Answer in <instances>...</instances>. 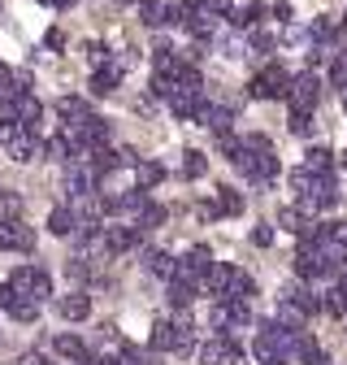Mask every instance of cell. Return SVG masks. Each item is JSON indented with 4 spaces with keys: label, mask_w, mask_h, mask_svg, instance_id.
Instances as JSON below:
<instances>
[{
    "label": "cell",
    "mask_w": 347,
    "mask_h": 365,
    "mask_svg": "<svg viewBox=\"0 0 347 365\" xmlns=\"http://www.w3.org/2000/svg\"><path fill=\"white\" fill-rule=\"evenodd\" d=\"M235 165L243 170V178L247 182H256V187H269V182L278 178V157L269 153V148H239L235 153Z\"/></svg>",
    "instance_id": "1"
},
{
    "label": "cell",
    "mask_w": 347,
    "mask_h": 365,
    "mask_svg": "<svg viewBox=\"0 0 347 365\" xmlns=\"http://www.w3.org/2000/svg\"><path fill=\"white\" fill-rule=\"evenodd\" d=\"M295 335L299 331H287L278 322H265V327H260V335H256V356L260 361H287L295 352Z\"/></svg>",
    "instance_id": "2"
},
{
    "label": "cell",
    "mask_w": 347,
    "mask_h": 365,
    "mask_svg": "<svg viewBox=\"0 0 347 365\" xmlns=\"http://www.w3.org/2000/svg\"><path fill=\"white\" fill-rule=\"evenodd\" d=\"M287 91H291V74H287L278 61H269L265 70L247 83V96H252V101H287Z\"/></svg>",
    "instance_id": "3"
},
{
    "label": "cell",
    "mask_w": 347,
    "mask_h": 365,
    "mask_svg": "<svg viewBox=\"0 0 347 365\" xmlns=\"http://www.w3.org/2000/svg\"><path fill=\"white\" fill-rule=\"evenodd\" d=\"M9 287H14L18 296H26V300H48V296H53V279H48L39 265H18V269L9 274Z\"/></svg>",
    "instance_id": "4"
},
{
    "label": "cell",
    "mask_w": 347,
    "mask_h": 365,
    "mask_svg": "<svg viewBox=\"0 0 347 365\" xmlns=\"http://www.w3.org/2000/svg\"><path fill=\"white\" fill-rule=\"evenodd\" d=\"M0 144H5V153H9L14 161H35V157L43 153V144L35 140L26 126H18V122H5V126H0Z\"/></svg>",
    "instance_id": "5"
},
{
    "label": "cell",
    "mask_w": 347,
    "mask_h": 365,
    "mask_svg": "<svg viewBox=\"0 0 347 365\" xmlns=\"http://www.w3.org/2000/svg\"><path fill=\"white\" fill-rule=\"evenodd\" d=\"M287 101H291V109L313 113L317 101H321V78H317L313 70H309V74H295V78H291V91H287Z\"/></svg>",
    "instance_id": "6"
},
{
    "label": "cell",
    "mask_w": 347,
    "mask_h": 365,
    "mask_svg": "<svg viewBox=\"0 0 347 365\" xmlns=\"http://www.w3.org/2000/svg\"><path fill=\"white\" fill-rule=\"evenodd\" d=\"M208 265H213V252H208V248H191V252H183L178 261H174V274H169V279H183V283H196V287H200V279H204Z\"/></svg>",
    "instance_id": "7"
},
{
    "label": "cell",
    "mask_w": 347,
    "mask_h": 365,
    "mask_svg": "<svg viewBox=\"0 0 347 365\" xmlns=\"http://www.w3.org/2000/svg\"><path fill=\"white\" fill-rule=\"evenodd\" d=\"M0 248H5V252H35V231L22 217L0 222Z\"/></svg>",
    "instance_id": "8"
},
{
    "label": "cell",
    "mask_w": 347,
    "mask_h": 365,
    "mask_svg": "<svg viewBox=\"0 0 347 365\" xmlns=\"http://www.w3.org/2000/svg\"><path fill=\"white\" fill-rule=\"evenodd\" d=\"M139 240H144L139 226H105L100 231L105 252H130V248H139Z\"/></svg>",
    "instance_id": "9"
},
{
    "label": "cell",
    "mask_w": 347,
    "mask_h": 365,
    "mask_svg": "<svg viewBox=\"0 0 347 365\" xmlns=\"http://www.w3.org/2000/svg\"><path fill=\"white\" fill-rule=\"evenodd\" d=\"M122 70H126V57H109L105 66H96V74H92V91H96V96H109V91L117 87V78H122Z\"/></svg>",
    "instance_id": "10"
},
{
    "label": "cell",
    "mask_w": 347,
    "mask_h": 365,
    "mask_svg": "<svg viewBox=\"0 0 347 365\" xmlns=\"http://www.w3.org/2000/svg\"><path fill=\"white\" fill-rule=\"evenodd\" d=\"M239 348H235V339L230 335H217V339H208V344H200V365H230V356H235Z\"/></svg>",
    "instance_id": "11"
},
{
    "label": "cell",
    "mask_w": 347,
    "mask_h": 365,
    "mask_svg": "<svg viewBox=\"0 0 347 365\" xmlns=\"http://www.w3.org/2000/svg\"><path fill=\"white\" fill-rule=\"evenodd\" d=\"M65 192H70V196H87V192H96V174H92V165H87L82 157H78V165H70V170H65Z\"/></svg>",
    "instance_id": "12"
},
{
    "label": "cell",
    "mask_w": 347,
    "mask_h": 365,
    "mask_svg": "<svg viewBox=\"0 0 347 365\" xmlns=\"http://www.w3.org/2000/svg\"><path fill=\"white\" fill-rule=\"evenodd\" d=\"M196 122H200V126H208L213 135H226V130H230V122H235V113H230L226 105H200V109H196Z\"/></svg>",
    "instance_id": "13"
},
{
    "label": "cell",
    "mask_w": 347,
    "mask_h": 365,
    "mask_svg": "<svg viewBox=\"0 0 347 365\" xmlns=\"http://www.w3.org/2000/svg\"><path fill=\"white\" fill-rule=\"evenodd\" d=\"M295 274L299 279H321V252H317V240L313 244H299V252H295Z\"/></svg>",
    "instance_id": "14"
},
{
    "label": "cell",
    "mask_w": 347,
    "mask_h": 365,
    "mask_svg": "<svg viewBox=\"0 0 347 365\" xmlns=\"http://www.w3.org/2000/svg\"><path fill=\"white\" fill-rule=\"evenodd\" d=\"M39 118H43V105L31 96V91H18V101H14V118H9V122H18V126H26V130H31Z\"/></svg>",
    "instance_id": "15"
},
{
    "label": "cell",
    "mask_w": 347,
    "mask_h": 365,
    "mask_svg": "<svg viewBox=\"0 0 347 365\" xmlns=\"http://www.w3.org/2000/svg\"><path fill=\"white\" fill-rule=\"evenodd\" d=\"M57 313L65 317V322H82V317L92 313V296H87V292H70V296L57 300Z\"/></svg>",
    "instance_id": "16"
},
{
    "label": "cell",
    "mask_w": 347,
    "mask_h": 365,
    "mask_svg": "<svg viewBox=\"0 0 347 365\" xmlns=\"http://www.w3.org/2000/svg\"><path fill=\"white\" fill-rule=\"evenodd\" d=\"M274 322H278V327H287V331H304L309 313H304L291 296H278V313H274Z\"/></svg>",
    "instance_id": "17"
},
{
    "label": "cell",
    "mask_w": 347,
    "mask_h": 365,
    "mask_svg": "<svg viewBox=\"0 0 347 365\" xmlns=\"http://www.w3.org/2000/svg\"><path fill=\"white\" fill-rule=\"evenodd\" d=\"M200 105H204V101H200V91H187V87H174V96H169V109H174V118H183V122H191Z\"/></svg>",
    "instance_id": "18"
},
{
    "label": "cell",
    "mask_w": 347,
    "mask_h": 365,
    "mask_svg": "<svg viewBox=\"0 0 347 365\" xmlns=\"http://www.w3.org/2000/svg\"><path fill=\"white\" fill-rule=\"evenodd\" d=\"M256 296V279H247L243 269L230 274V283H226V296H217V300H252Z\"/></svg>",
    "instance_id": "19"
},
{
    "label": "cell",
    "mask_w": 347,
    "mask_h": 365,
    "mask_svg": "<svg viewBox=\"0 0 347 365\" xmlns=\"http://www.w3.org/2000/svg\"><path fill=\"white\" fill-rule=\"evenodd\" d=\"M291 356H299L304 365H326V352H321V344H317V339H309L304 331L295 335V352H291Z\"/></svg>",
    "instance_id": "20"
},
{
    "label": "cell",
    "mask_w": 347,
    "mask_h": 365,
    "mask_svg": "<svg viewBox=\"0 0 347 365\" xmlns=\"http://www.w3.org/2000/svg\"><path fill=\"white\" fill-rule=\"evenodd\" d=\"M156 182H165V165L161 161H135V187H156Z\"/></svg>",
    "instance_id": "21"
},
{
    "label": "cell",
    "mask_w": 347,
    "mask_h": 365,
    "mask_svg": "<svg viewBox=\"0 0 347 365\" xmlns=\"http://www.w3.org/2000/svg\"><path fill=\"white\" fill-rule=\"evenodd\" d=\"M78 226V217H74V209H65V205H57L53 213H48V231L53 235H61V240H70V231Z\"/></svg>",
    "instance_id": "22"
},
{
    "label": "cell",
    "mask_w": 347,
    "mask_h": 365,
    "mask_svg": "<svg viewBox=\"0 0 347 365\" xmlns=\"http://www.w3.org/2000/svg\"><path fill=\"white\" fill-rule=\"evenodd\" d=\"M57 118L70 126V122H82L87 118V101H78V96H61L57 101Z\"/></svg>",
    "instance_id": "23"
},
{
    "label": "cell",
    "mask_w": 347,
    "mask_h": 365,
    "mask_svg": "<svg viewBox=\"0 0 347 365\" xmlns=\"http://www.w3.org/2000/svg\"><path fill=\"white\" fill-rule=\"evenodd\" d=\"M53 348H57L65 361H78V365L87 361V344H82L78 335H57V344H53Z\"/></svg>",
    "instance_id": "24"
},
{
    "label": "cell",
    "mask_w": 347,
    "mask_h": 365,
    "mask_svg": "<svg viewBox=\"0 0 347 365\" xmlns=\"http://www.w3.org/2000/svg\"><path fill=\"white\" fill-rule=\"evenodd\" d=\"M334 165V153L326 148V144H313L309 153H304V170H313V174H321V170H330Z\"/></svg>",
    "instance_id": "25"
},
{
    "label": "cell",
    "mask_w": 347,
    "mask_h": 365,
    "mask_svg": "<svg viewBox=\"0 0 347 365\" xmlns=\"http://www.w3.org/2000/svg\"><path fill=\"white\" fill-rule=\"evenodd\" d=\"M144 265H148V274H156V279H169V274H174V257L161 252V248L144 252Z\"/></svg>",
    "instance_id": "26"
},
{
    "label": "cell",
    "mask_w": 347,
    "mask_h": 365,
    "mask_svg": "<svg viewBox=\"0 0 347 365\" xmlns=\"http://www.w3.org/2000/svg\"><path fill=\"white\" fill-rule=\"evenodd\" d=\"M174 335H178V327H174V322H156L152 327V352H174Z\"/></svg>",
    "instance_id": "27"
},
{
    "label": "cell",
    "mask_w": 347,
    "mask_h": 365,
    "mask_svg": "<svg viewBox=\"0 0 347 365\" xmlns=\"http://www.w3.org/2000/svg\"><path fill=\"white\" fill-rule=\"evenodd\" d=\"M196 292H200L196 283H183V279H169V304H174V309H187V304L196 300Z\"/></svg>",
    "instance_id": "28"
},
{
    "label": "cell",
    "mask_w": 347,
    "mask_h": 365,
    "mask_svg": "<svg viewBox=\"0 0 347 365\" xmlns=\"http://www.w3.org/2000/svg\"><path fill=\"white\" fill-rule=\"evenodd\" d=\"M217 213H226V217H235V213H243V196L235 192V187H217Z\"/></svg>",
    "instance_id": "29"
},
{
    "label": "cell",
    "mask_w": 347,
    "mask_h": 365,
    "mask_svg": "<svg viewBox=\"0 0 347 365\" xmlns=\"http://www.w3.org/2000/svg\"><path fill=\"white\" fill-rule=\"evenodd\" d=\"M287 296H291V300H295L304 313H309V317H313V313H321V296H317L313 287H291Z\"/></svg>",
    "instance_id": "30"
},
{
    "label": "cell",
    "mask_w": 347,
    "mask_h": 365,
    "mask_svg": "<svg viewBox=\"0 0 347 365\" xmlns=\"http://www.w3.org/2000/svg\"><path fill=\"white\" fill-rule=\"evenodd\" d=\"M9 317H14V322H35V317H39V300H26V296H18L9 309H5Z\"/></svg>",
    "instance_id": "31"
},
{
    "label": "cell",
    "mask_w": 347,
    "mask_h": 365,
    "mask_svg": "<svg viewBox=\"0 0 347 365\" xmlns=\"http://www.w3.org/2000/svg\"><path fill=\"white\" fill-rule=\"evenodd\" d=\"M161 222H165V209H161V205H152V200L135 213V226H139V231H152V226H161Z\"/></svg>",
    "instance_id": "32"
},
{
    "label": "cell",
    "mask_w": 347,
    "mask_h": 365,
    "mask_svg": "<svg viewBox=\"0 0 347 365\" xmlns=\"http://www.w3.org/2000/svg\"><path fill=\"white\" fill-rule=\"evenodd\" d=\"M260 14H265V9H260V5H239V9H230V26H256L260 22Z\"/></svg>",
    "instance_id": "33"
},
{
    "label": "cell",
    "mask_w": 347,
    "mask_h": 365,
    "mask_svg": "<svg viewBox=\"0 0 347 365\" xmlns=\"http://www.w3.org/2000/svg\"><path fill=\"white\" fill-rule=\"evenodd\" d=\"M43 153H48L53 161H74V148H70V140H65V130H61V135H53V140L43 144Z\"/></svg>",
    "instance_id": "34"
},
{
    "label": "cell",
    "mask_w": 347,
    "mask_h": 365,
    "mask_svg": "<svg viewBox=\"0 0 347 365\" xmlns=\"http://www.w3.org/2000/svg\"><path fill=\"white\" fill-rule=\"evenodd\" d=\"M204 170H208V157L191 148V153L183 157V178H204Z\"/></svg>",
    "instance_id": "35"
},
{
    "label": "cell",
    "mask_w": 347,
    "mask_h": 365,
    "mask_svg": "<svg viewBox=\"0 0 347 365\" xmlns=\"http://www.w3.org/2000/svg\"><path fill=\"white\" fill-rule=\"evenodd\" d=\"M343 304H347L343 287H330V292H321V313H330V317H343Z\"/></svg>",
    "instance_id": "36"
},
{
    "label": "cell",
    "mask_w": 347,
    "mask_h": 365,
    "mask_svg": "<svg viewBox=\"0 0 347 365\" xmlns=\"http://www.w3.org/2000/svg\"><path fill=\"white\" fill-rule=\"evenodd\" d=\"M135 5H139L148 26H165V5H161V0H135Z\"/></svg>",
    "instance_id": "37"
},
{
    "label": "cell",
    "mask_w": 347,
    "mask_h": 365,
    "mask_svg": "<svg viewBox=\"0 0 347 365\" xmlns=\"http://www.w3.org/2000/svg\"><path fill=\"white\" fill-rule=\"evenodd\" d=\"M14 217H22V200H18V192H0V222H14Z\"/></svg>",
    "instance_id": "38"
},
{
    "label": "cell",
    "mask_w": 347,
    "mask_h": 365,
    "mask_svg": "<svg viewBox=\"0 0 347 365\" xmlns=\"http://www.w3.org/2000/svg\"><path fill=\"white\" fill-rule=\"evenodd\" d=\"M334 18H313V26H309V39H321V43H330L334 39Z\"/></svg>",
    "instance_id": "39"
},
{
    "label": "cell",
    "mask_w": 347,
    "mask_h": 365,
    "mask_svg": "<svg viewBox=\"0 0 347 365\" xmlns=\"http://www.w3.org/2000/svg\"><path fill=\"white\" fill-rule=\"evenodd\" d=\"M291 130H295V135H313V113L291 109Z\"/></svg>",
    "instance_id": "40"
},
{
    "label": "cell",
    "mask_w": 347,
    "mask_h": 365,
    "mask_svg": "<svg viewBox=\"0 0 347 365\" xmlns=\"http://www.w3.org/2000/svg\"><path fill=\"white\" fill-rule=\"evenodd\" d=\"M278 226H282V231H299V226H304V213H299V209H278Z\"/></svg>",
    "instance_id": "41"
},
{
    "label": "cell",
    "mask_w": 347,
    "mask_h": 365,
    "mask_svg": "<svg viewBox=\"0 0 347 365\" xmlns=\"http://www.w3.org/2000/svg\"><path fill=\"white\" fill-rule=\"evenodd\" d=\"M217 148H222V153H226V157H230V161H235V153H239V148H243V140H235V135H230V130H226V135H217Z\"/></svg>",
    "instance_id": "42"
},
{
    "label": "cell",
    "mask_w": 347,
    "mask_h": 365,
    "mask_svg": "<svg viewBox=\"0 0 347 365\" xmlns=\"http://www.w3.org/2000/svg\"><path fill=\"white\" fill-rule=\"evenodd\" d=\"M291 187H295V192L304 196V192L313 187V170H295V174H291Z\"/></svg>",
    "instance_id": "43"
},
{
    "label": "cell",
    "mask_w": 347,
    "mask_h": 365,
    "mask_svg": "<svg viewBox=\"0 0 347 365\" xmlns=\"http://www.w3.org/2000/svg\"><path fill=\"white\" fill-rule=\"evenodd\" d=\"M252 48H256V53H269V48H274V35H269V31H252Z\"/></svg>",
    "instance_id": "44"
},
{
    "label": "cell",
    "mask_w": 347,
    "mask_h": 365,
    "mask_svg": "<svg viewBox=\"0 0 347 365\" xmlns=\"http://www.w3.org/2000/svg\"><path fill=\"white\" fill-rule=\"evenodd\" d=\"M252 244H256V248H269V244H274V226H256V231H252Z\"/></svg>",
    "instance_id": "45"
},
{
    "label": "cell",
    "mask_w": 347,
    "mask_h": 365,
    "mask_svg": "<svg viewBox=\"0 0 347 365\" xmlns=\"http://www.w3.org/2000/svg\"><path fill=\"white\" fill-rule=\"evenodd\" d=\"M87 61H92V66H105V61H109V48H105V43H87Z\"/></svg>",
    "instance_id": "46"
},
{
    "label": "cell",
    "mask_w": 347,
    "mask_h": 365,
    "mask_svg": "<svg viewBox=\"0 0 347 365\" xmlns=\"http://www.w3.org/2000/svg\"><path fill=\"white\" fill-rule=\"evenodd\" d=\"M204 9L222 18V14H230V0H204Z\"/></svg>",
    "instance_id": "47"
},
{
    "label": "cell",
    "mask_w": 347,
    "mask_h": 365,
    "mask_svg": "<svg viewBox=\"0 0 347 365\" xmlns=\"http://www.w3.org/2000/svg\"><path fill=\"white\" fill-rule=\"evenodd\" d=\"M274 18H278V22H291V18H295V9L287 5V0H278V5H274Z\"/></svg>",
    "instance_id": "48"
},
{
    "label": "cell",
    "mask_w": 347,
    "mask_h": 365,
    "mask_svg": "<svg viewBox=\"0 0 347 365\" xmlns=\"http://www.w3.org/2000/svg\"><path fill=\"white\" fill-rule=\"evenodd\" d=\"M18 365H48V361H43V352H22Z\"/></svg>",
    "instance_id": "49"
},
{
    "label": "cell",
    "mask_w": 347,
    "mask_h": 365,
    "mask_svg": "<svg viewBox=\"0 0 347 365\" xmlns=\"http://www.w3.org/2000/svg\"><path fill=\"white\" fill-rule=\"evenodd\" d=\"M43 43H48V48H65V35L61 31H48V35H43Z\"/></svg>",
    "instance_id": "50"
},
{
    "label": "cell",
    "mask_w": 347,
    "mask_h": 365,
    "mask_svg": "<svg viewBox=\"0 0 347 365\" xmlns=\"http://www.w3.org/2000/svg\"><path fill=\"white\" fill-rule=\"evenodd\" d=\"M14 300H18V292H14V287H9V283H5V287H0V309H9V304H14Z\"/></svg>",
    "instance_id": "51"
},
{
    "label": "cell",
    "mask_w": 347,
    "mask_h": 365,
    "mask_svg": "<svg viewBox=\"0 0 347 365\" xmlns=\"http://www.w3.org/2000/svg\"><path fill=\"white\" fill-rule=\"evenodd\" d=\"M178 5H183V14L191 18V14H200V9H204V0H178Z\"/></svg>",
    "instance_id": "52"
},
{
    "label": "cell",
    "mask_w": 347,
    "mask_h": 365,
    "mask_svg": "<svg viewBox=\"0 0 347 365\" xmlns=\"http://www.w3.org/2000/svg\"><path fill=\"white\" fill-rule=\"evenodd\" d=\"M53 5H57V9H70V5H74V0H53Z\"/></svg>",
    "instance_id": "53"
},
{
    "label": "cell",
    "mask_w": 347,
    "mask_h": 365,
    "mask_svg": "<svg viewBox=\"0 0 347 365\" xmlns=\"http://www.w3.org/2000/svg\"><path fill=\"white\" fill-rule=\"evenodd\" d=\"M122 5H135V0H122Z\"/></svg>",
    "instance_id": "54"
},
{
    "label": "cell",
    "mask_w": 347,
    "mask_h": 365,
    "mask_svg": "<svg viewBox=\"0 0 347 365\" xmlns=\"http://www.w3.org/2000/svg\"><path fill=\"white\" fill-rule=\"evenodd\" d=\"M343 165H347V157H343Z\"/></svg>",
    "instance_id": "55"
}]
</instances>
